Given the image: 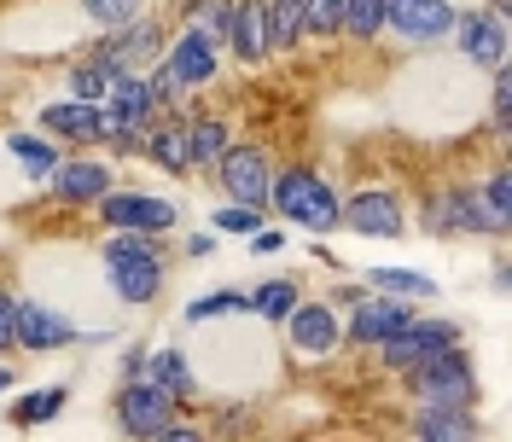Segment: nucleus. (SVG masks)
I'll use <instances>...</instances> for the list:
<instances>
[{
	"label": "nucleus",
	"mask_w": 512,
	"mask_h": 442,
	"mask_svg": "<svg viewBox=\"0 0 512 442\" xmlns=\"http://www.w3.org/2000/svg\"><path fill=\"white\" fill-rule=\"evenodd\" d=\"M99 280L111 285V297L146 315L169 285V251H163V233H128V227H105L99 239Z\"/></svg>",
	"instance_id": "nucleus-1"
},
{
	"label": "nucleus",
	"mask_w": 512,
	"mask_h": 442,
	"mask_svg": "<svg viewBox=\"0 0 512 442\" xmlns=\"http://www.w3.org/2000/svg\"><path fill=\"white\" fill-rule=\"evenodd\" d=\"M338 210H344V192H338V181H326L315 163H274L268 216H280V227L326 239V233H338Z\"/></svg>",
	"instance_id": "nucleus-2"
},
{
	"label": "nucleus",
	"mask_w": 512,
	"mask_h": 442,
	"mask_svg": "<svg viewBox=\"0 0 512 442\" xmlns=\"http://www.w3.org/2000/svg\"><path fill=\"white\" fill-rule=\"evenodd\" d=\"M222 47L216 41H204L198 30H169V41H163L158 64L146 70L152 76V88H158V99L169 105V111H181L192 94H204L216 76H222Z\"/></svg>",
	"instance_id": "nucleus-3"
},
{
	"label": "nucleus",
	"mask_w": 512,
	"mask_h": 442,
	"mask_svg": "<svg viewBox=\"0 0 512 442\" xmlns=\"http://www.w3.org/2000/svg\"><path fill=\"white\" fill-rule=\"evenodd\" d=\"M402 396L414 408H478L483 402V379H478V361L466 344H448L443 355L419 361L402 373Z\"/></svg>",
	"instance_id": "nucleus-4"
},
{
	"label": "nucleus",
	"mask_w": 512,
	"mask_h": 442,
	"mask_svg": "<svg viewBox=\"0 0 512 442\" xmlns=\"http://www.w3.org/2000/svg\"><path fill=\"white\" fill-rule=\"evenodd\" d=\"M419 233L437 239V245H454V239H507L495 216L483 210L478 198V181H443L419 198Z\"/></svg>",
	"instance_id": "nucleus-5"
},
{
	"label": "nucleus",
	"mask_w": 512,
	"mask_h": 442,
	"mask_svg": "<svg viewBox=\"0 0 512 442\" xmlns=\"http://www.w3.org/2000/svg\"><path fill=\"white\" fill-rule=\"evenodd\" d=\"M280 332H286V349L297 367H326V361L344 355V309L332 297H309L303 291L291 303V315L280 320Z\"/></svg>",
	"instance_id": "nucleus-6"
},
{
	"label": "nucleus",
	"mask_w": 512,
	"mask_h": 442,
	"mask_svg": "<svg viewBox=\"0 0 512 442\" xmlns=\"http://www.w3.org/2000/svg\"><path fill=\"white\" fill-rule=\"evenodd\" d=\"M105 408H111V425H117L128 442H163V431L187 413L163 384L140 379V373H134V379H117V390H111Z\"/></svg>",
	"instance_id": "nucleus-7"
},
{
	"label": "nucleus",
	"mask_w": 512,
	"mask_h": 442,
	"mask_svg": "<svg viewBox=\"0 0 512 442\" xmlns=\"http://www.w3.org/2000/svg\"><path fill=\"white\" fill-rule=\"evenodd\" d=\"M448 47L472 64V70H495V64H507V47H512V12H507V0L460 6V12H454V30H448Z\"/></svg>",
	"instance_id": "nucleus-8"
},
{
	"label": "nucleus",
	"mask_w": 512,
	"mask_h": 442,
	"mask_svg": "<svg viewBox=\"0 0 512 442\" xmlns=\"http://www.w3.org/2000/svg\"><path fill=\"white\" fill-rule=\"evenodd\" d=\"M448 344H466V326L454 315H425V309H414V320L402 326V332H390L373 355H379V367L390 373V379H402L408 367H419V361H431V355H443Z\"/></svg>",
	"instance_id": "nucleus-9"
},
{
	"label": "nucleus",
	"mask_w": 512,
	"mask_h": 442,
	"mask_svg": "<svg viewBox=\"0 0 512 442\" xmlns=\"http://www.w3.org/2000/svg\"><path fill=\"white\" fill-rule=\"evenodd\" d=\"M414 309H419V303H408V297H390V291L361 285L350 303H344V349H355V355H373L390 332H402V326L414 320Z\"/></svg>",
	"instance_id": "nucleus-10"
},
{
	"label": "nucleus",
	"mask_w": 512,
	"mask_h": 442,
	"mask_svg": "<svg viewBox=\"0 0 512 442\" xmlns=\"http://www.w3.org/2000/svg\"><path fill=\"white\" fill-rule=\"evenodd\" d=\"M210 187L233 198V204H262L268 210V181H274V152L268 146H256V140H227V152L210 163V175H204Z\"/></svg>",
	"instance_id": "nucleus-11"
},
{
	"label": "nucleus",
	"mask_w": 512,
	"mask_h": 442,
	"mask_svg": "<svg viewBox=\"0 0 512 442\" xmlns=\"http://www.w3.org/2000/svg\"><path fill=\"white\" fill-rule=\"evenodd\" d=\"M117 187V158H105V152H64L53 163V175L41 181V192L53 198V204H70V210H94L105 192Z\"/></svg>",
	"instance_id": "nucleus-12"
},
{
	"label": "nucleus",
	"mask_w": 512,
	"mask_h": 442,
	"mask_svg": "<svg viewBox=\"0 0 512 442\" xmlns=\"http://www.w3.org/2000/svg\"><path fill=\"white\" fill-rule=\"evenodd\" d=\"M408 227H414V221H408V204H402V192L396 187H355V192H344L338 233L396 245V239H408Z\"/></svg>",
	"instance_id": "nucleus-13"
},
{
	"label": "nucleus",
	"mask_w": 512,
	"mask_h": 442,
	"mask_svg": "<svg viewBox=\"0 0 512 442\" xmlns=\"http://www.w3.org/2000/svg\"><path fill=\"white\" fill-rule=\"evenodd\" d=\"M99 227H128V233H175L181 227V204L163 198V192H146V187H111L105 198L94 204Z\"/></svg>",
	"instance_id": "nucleus-14"
},
{
	"label": "nucleus",
	"mask_w": 512,
	"mask_h": 442,
	"mask_svg": "<svg viewBox=\"0 0 512 442\" xmlns=\"http://www.w3.org/2000/svg\"><path fill=\"white\" fill-rule=\"evenodd\" d=\"M454 0H384V35H396L402 47H448V30H454Z\"/></svg>",
	"instance_id": "nucleus-15"
},
{
	"label": "nucleus",
	"mask_w": 512,
	"mask_h": 442,
	"mask_svg": "<svg viewBox=\"0 0 512 442\" xmlns=\"http://www.w3.org/2000/svg\"><path fill=\"white\" fill-rule=\"evenodd\" d=\"M82 338H94V332H82L59 303H47V297H18V355H59V349L82 344Z\"/></svg>",
	"instance_id": "nucleus-16"
},
{
	"label": "nucleus",
	"mask_w": 512,
	"mask_h": 442,
	"mask_svg": "<svg viewBox=\"0 0 512 442\" xmlns=\"http://www.w3.org/2000/svg\"><path fill=\"white\" fill-rule=\"evenodd\" d=\"M163 41H169V18H158V12H140V18L117 24V30L94 35V47L117 64V70H152L158 53H163Z\"/></svg>",
	"instance_id": "nucleus-17"
},
{
	"label": "nucleus",
	"mask_w": 512,
	"mask_h": 442,
	"mask_svg": "<svg viewBox=\"0 0 512 442\" xmlns=\"http://www.w3.org/2000/svg\"><path fill=\"white\" fill-rule=\"evenodd\" d=\"M35 128L41 134H53L64 152H94V146H105V111L99 105H88V99H47L41 111H35Z\"/></svg>",
	"instance_id": "nucleus-18"
},
{
	"label": "nucleus",
	"mask_w": 512,
	"mask_h": 442,
	"mask_svg": "<svg viewBox=\"0 0 512 442\" xmlns=\"http://www.w3.org/2000/svg\"><path fill=\"white\" fill-rule=\"evenodd\" d=\"M140 379H152V384H163L181 408H198L204 402V379H198V367H192V355L181 344H152L146 349V361H140Z\"/></svg>",
	"instance_id": "nucleus-19"
},
{
	"label": "nucleus",
	"mask_w": 512,
	"mask_h": 442,
	"mask_svg": "<svg viewBox=\"0 0 512 442\" xmlns=\"http://www.w3.org/2000/svg\"><path fill=\"white\" fill-rule=\"evenodd\" d=\"M222 53L233 64H268V24H262V0H233V12H227V35H222Z\"/></svg>",
	"instance_id": "nucleus-20"
},
{
	"label": "nucleus",
	"mask_w": 512,
	"mask_h": 442,
	"mask_svg": "<svg viewBox=\"0 0 512 442\" xmlns=\"http://www.w3.org/2000/svg\"><path fill=\"white\" fill-rule=\"evenodd\" d=\"M181 140H187L192 175H210V163L222 158L227 140H233V123H227L222 111H187L181 105Z\"/></svg>",
	"instance_id": "nucleus-21"
},
{
	"label": "nucleus",
	"mask_w": 512,
	"mask_h": 442,
	"mask_svg": "<svg viewBox=\"0 0 512 442\" xmlns=\"http://www.w3.org/2000/svg\"><path fill=\"white\" fill-rule=\"evenodd\" d=\"M140 158L163 169L169 181H192V163H187V140H181V111H163L158 123L140 134Z\"/></svg>",
	"instance_id": "nucleus-22"
},
{
	"label": "nucleus",
	"mask_w": 512,
	"mask_h": 442,
	"mask_svg": "<svg viewBox=\"0 0 512 442\" xmlns=\"http://www.w3.org/2000/svg\"><path fill=\"white\" fill-rule=\"evenodd\" d=\"M408 437H419V442H478L483 419H478V408H414L408 413Z\"/></svg>",
	"instance_id": "nucleus-23"
},
{
	"label": "nucleus",
	"mask_w": 512,
	"mask_h": 442,
	"mask_svg": "<svg viewBox=\"0 0 512 442\" xmlns=\"http://www.w3.org/2000/svg\"><path fill=\"white\" fill-rule=\"evenodd\" d=\"M64 408H70V384H30V390H18V396L6 402V425H12V431H41V425H53Z\"/></svg>",
	"instance_id": "nucleus-24"
},
{
	"label": "nucleus",
	"mask_w": 512,
	"mask_h": 442,
	"mask_svg": "<svg viewBox=\"0 0 512 442\" xmlns=\"http://www.w3.org/2000/svg\"><path fill=\"white\" fill-rule=\"evenodd\" d=\"M6 158L24 169L30 187H41V181L53 175V163L64 158V146L53 140V134H41V128H12V134H6Z\"/></svg>",
	"instance_id": "nucleus-25"
},
{
	"label": "nucleus",
	"mask_w": 512,
	"mask_h": 442,
	"mask_svg": "<svg viewBox=\"0 0 512 442\" xmlns=\"http://www.w3.org/2000/svg\"><path fill=\"white\" fill-rule=\"evenodd\" d=\"M111 82H117V64L105 59L99 47H88V53H76V59L64 64V94H70V99L99 105V99L111 94Z\"/></svg>",
	"instance_id": "nucleus-26"
},
{
	"label": "nucleus",
	"mask_w": 512,
	"mask_h": 442,
	"mask_svg": "<svg viewBox=\"0 0 512 442\" xmlns=\"http://www.w3.org/2000/svg\"><path fill=\"white\" fill-rule=\"evenodd\" d=\"M245 315H251V291L245 285H210L181 309L187 326H216V320H245Z\"/></svg>",
	"instance_id": "nucleus-27"
},
{
	"label": "nucleus",
	"mask_w": 512,
	"mask_h": 442,
	"mask_svg": "<svg viewBox=\"0 0 512 442\" xmlns=\"http://www.w3.org/2000/svg\"><path fill=\"white\" fill-rule=\"evenodd\" d=\"M262 24H268V59H291L309 35H303V0H262Z\"/></svg>",
	"instance_id": "nucleus-28"
},
{
	"label": "nucleus",
	"mask_w": 512,
	"mask_h": 442,
	"mask_svg": "<svg viewBox=\"0 0 512 442\" xmlns=\"http://www.w3.org/2000/svg\"><path fill=\"white\" fill-rule=\"evenodd\" d=\"M361 285H373V291H390V297H408V303H437L443 297V285L431 280L425 268H396V262H384V268H367Z\"/></svg>",
	"instance_id": "nucleus-29"
},
{
	"label": "nucleus",
	"mask_w": 512,
	"mask_h": 442,
	"mask_svg": "<svg viewBox=\"0 0 512 442\" xmlns=\"http://www.w3.org/2000/svg\"><path fill=\"white\" fill-rule=\"evenodd\" d=\"M245 291H251V315L280 332V320L291 315V303L303 297V280H297V274H268V280L245 285Z\"/></svg>",
	"instance_id": "nucleus-30"
},
{
	"label": "nucleus",
	"mask_w": 512,
	"mask_h": 442,
	"mask_svg": "<svg viewBox=\"0 0 512 442\" xmlns=\"http://www.w3.org/2000/svg\"><path fill=\"white\" fill-rule=\"evenodd\" d=\"M227 12H233V0H181V6H175V30H198L204 41L222 47Z\"/></svg>",
	"instance_id": "nucleus-31"
},
{
	"label": "nucleus",
	"mask_w": 512,
	"mask_h": 442,
	"mask_svg": "<svg viewBox=\"0 0 512 442\" xmlns=\"http://www.w3.org/2000/svg\"><path fill=\"white\" fill-rule=\"evenodd\" d=\"M338 41L379 47L384 41V0H344V30H338Z\"/></svg>",
	"instance_id": "nucleus-32"
},
{
	"label": "nucleus",
	"mask_w": 512,
	"mask_h": 442,
	"mask_svg": "<svg viewBox=\"0 0 512 442\" xmlns=\"http://www.w3.org/2000/svg\"><path fill=\"white\" fill-rule=\"evenodd\" d=\"M478 198H483V210L495 216V227L501 233H512V192H507V163H489L478 175Z\"/></svg>",
	"instance_id": "nucleus-33"
},
{
	"label": "nucleus",
	"mask_w": 512,
	"mask_h": 442,
	"mask_svg": "<svg viewBox=\"0 0 512 442\" xmlns=\"http://www.w3.org/2000/svg\"><path fill=\"white\" fill-rule=\"evenodd\" d=\"M262 221H268V210H262V204H233V198H222V210H210V233H227V239H251Z\"/></svg>",
	"instance_id": "nucleus-34"
},
{
	"label": "nucleus",
	"mask_w": 512,
	"mask_h": 442,
	"mask_svg": "<svg viewBox=\"0 0 512 442\" xmlns=\"http://www.w3.org/2000/svg\"><path fill=\"white\" fill-rule=\"evenodd\" d=\"M152 0H76V12L94 24V35L99 30H117V24H128V18H140Z\"/></svg>",
	"instance_id": "nucleus-35"
},
{
	"label": "nucleus",
	"mask_w": 512,
	"mask_h": 442,
	"mask_svg": "<svg viewBox=\"0 0 512 442\" xmlns=\"http://www.w3.org/2000/svg\"><path fill=\"white\" fill-rule=\"evenodd\" d=\"M344 30V0H303V35L309 41H338Z\"/></svg>",
	"instance_id": "nucleus-36"
},
{
	"label": "nucleus",
	"mask_w": 512,
	"mask_h": 442,
	"mask_svg": "<svg viewBox=\"0 0 512 442\" xmlns=\"http://www.w3.org/2000/svg\"><path fill=\"white\" fill-rule=\"evenodd\" d=\"M489 128H495L501 140L512 134V70L507 64L489 70Z\"/></svg>",
	"instance_id": "nucleus-37"
},
{
	"label": "nucleus",
	"mask_w": 512,
	"mask_h": 442,
	"mask_svg": "<svg viewBox=\"0 0 512 442\" xmlns=\"http://www.w3.org/2000/svg\"><path fill=\"white\" fill-rule=\"evenodd\" d=\"M18 355V291L0 285V361Z\"/></svg>",
	"instance_id": "nucleus-38"
},
{
	"label": "nucleus",
	"mask_w": 512,
	"mask_h": 442,
	"mask_svg": "<svg viewBox=\"0 0 512 442\" xmlns=\"http://www.w3.org/2000/svg\"><path fill=\"white\" fill-rule=\"evenodd\" d=\"M286 239H291V227H268V221H262L251 239H245V251L251 256H280L286 251Z\"/></svg>",
	"instance_id": "nucleus-39"
},
{
	"label": "nucleus",
	"mask_w": 512,
	"mask_h": 442,
	"mask_svg": "<svg viewBox=\"0 0 512 442\" xmlns=\"http://www.w3.org/2000/svg\"><path fill=\"white\" fill-rule=\"evenodd\" d=\"M216 239H222V233H210V227H204V233H187L181 256H187V262H210V256H216Z\"/></svg>",
	"instance_id": "nucleus-40"
},
{
	"label": "nucleus",
	"mask_w": 512,
	"mask_h": 442,
	"mask_svg": "<svg viewBox=\"0 0 512 442\" xmlns=\"http://www.w3.org/2000/svg\"><path fill=\"white\" fill-rule=\"evenodd\" d=\"M140 361H146V344H140V349H123V367H117V379H134V373H140Z\"/></svg>",
	"instance_id": "nucleus-41"
},
{
	"label": "nucleus",
	"mask_w": 512,
	"mask_h": 442,
	"mask_svg": "<svg viewBox=\"0 0 512 442\" xmlns=\"http://www.w3.org/2000/svg\"><path fill=\"white\" fill-rule=\"evenodd\" d=\"M489 291L507 297V256H495V268H489Z\"/></svg>",
	"instance_id": "nucleus-42"
},
{
	"label": "nucleus",
	"mask_w": 512,
	"mask_h": 442,
	"mask_svg": "<svg viewBox=\"0 0 512 442\" xmlns=\"http://www.w3.org/2000/svg\"><path fill=\"white\" fill-rule=\"evenodd\" d=\"M12 390H18V367H12V361H0V396H12Z\"/></svg>",
	"instance_id": "nucleus-43"
}]
</instances>
